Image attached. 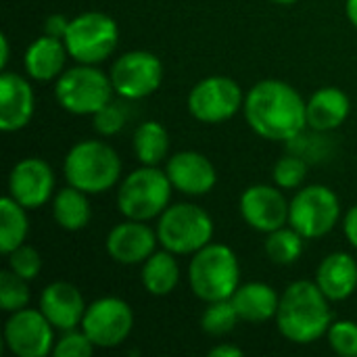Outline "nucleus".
<instances>
[{"label":"nucleus","mask_w":357,"mask_h":357,"mask_svg":"<svg viewBox=\"0 0 357 357\" xmlns=\"http://www.w3.org/2000/svg\"><path fill=\"white\" fill-rule=\"evenodd\" d=\"M172 188L174 186L165 172L157 165H142L119 184L117 207L126 220L149 222L169 207Z\"/></svg>","instance_id":"5"},{"label":"nucleus","mask_w":357,"mask_h":357,"mask_svg":"<svg viewBox=\"0 0 357 357\" xmlns=\"http://www.w3.org/2000/svg\"><path fill=\"white\" fill-rule=\"evenodd\" d=\"M109 77L121 98L140 100L159 90L163 82V63L149 50H132L113 63Z\"/></svg>","instance_id":"11"},{"label":"nucleus","mask_w":357,"mask_h":357,"mask_svg":"<svg viewBox=\"0 0 357 357\" xmlns=\"http://www.w3.org/2000/svg\"><path fill=\"white\" fill-rule=\"evenodd\" d=\"M52 218L67 232H77L86 228L92 218L88 195L71 184L61 188L52 197Z\"/></svg>","instance_id":"24"},{"label":"nucleus","mask_w":357,"mask_h":357,"mask_svg":"<svg viewBox=\"0 0 357 357\" xmlns=\"http://www.w3.org/2000/svg\"><path fill=\"white\" fill-rule=\"evenodd\" d=\"M134 153L142 165H159L169 151V134L159 121H144L134 132Z\"/></svg>","instance_id":"26"},{"label":"nucleus","mask_w":357,"mask_h":357,"mask_svg":"<svg viewBox=\"0 0 357 357\" xmlns=\"http://www.w3.org/2000/svg\"><path fill=\"white\" fill-rule=\"evenodd\" d=\"M67 56L69 52L61 38L42 33L38 40H33L27 46L25 56H23V67L31 79L50 82V79H56L65 71Z\"/></svg>","instance_id":"20"},{"label":"nucleus","mask_w":357,"mask_h":357,"mask_svg":"<svg viewBox=\"0 0 357 357\" xmlns=\"http://www.w3.org/2000/svg\"><path fill=\"white\" fill-rule=\"evenodd\" d=\"M86 307L84 295L71 282H52L40 295V312L54 328L63 333L82 326Z\"/></svg>","instance_id":"19"},{"label":"nucleus","mask_w":357,"mask_h":357,"mask_svg":"<svg viewBox=\"0 0 357 357\" xmlns=\"http://www.w3.org/2000/svg\"><path fill=\"white\" fill-rule=\"evenodd\" d=\"M188 282L195 297L205 303L232 299L241 287V266L236 253L220 243L205 245L190 259Z\"/></svg>","instance_id":"4"},{"label":"nucleus","mask_w":357,"mask_h":357,"mask_svg":"<svg viewBox=\"0 0 357 357\" xmlns=\"http://www.w3.org/2000/svg\"><path fill=\"white\" fill-rule=\"evenodd\" d=\"M142 287L146 293L155 297L169 295L178 282H180V266L176 261V255L167 249L155 251L144 264H142Z\"/></svg>","instance_id":"25"},{"label":"nucleus","mask_w":357,"mask_h":357,"mask_svg":"<svg viewBox=\"0 0 357 357\" xmlns=\"http://www.w3.org/2000/svg\"><path fill=\"white\" fill-rule=\"evenodd\" d=\"M157 230L138 220H126L111 228L107 236V253L123 266L144 264L157 249Z\"/></svg>","instance_id":"16"},{"label":"nucleus","mask_w":357,"mask_h":357,"mask_svg":"<svg viewBox=\"0 0 357 357\" xmlns=\"http://www.w3.org/2000/svg\"><path fill=\"white\" fill-rule=\"evenodd\" d=\"M159 245L174 255H195L213 238V222L205 209L192 203H178L159 215Z\"/></svg>","instance_id":"6"},{"label":"nucleus","mask_w":357,"mask_h":357,"mask_svg":"<svg viewBox=\"0 0 357 357\" xmlns=\"http://www.w3.org/2000/svg\"><path fill=\"white\" fill-rule=\"evenodd\" d=\"M0 46H2V54H0V67L2 69H6V63H8V38L6 36H2L0 38Z\"/></svg>","instance_id":"41"},{"label":"nucleus","mask_w":357,"mask_h":357,"mask_svg":"<svg viewBox=\"0 0 357 357\" xmlns=\"http://www.w3.org/2000/svg\"><path fill=\"white\" fill-rule=\"evenodd\" d=\"M303 241L305 236L301 232H297L293 226L287 228H278L274 232L268 234V241H266V253L268 257L278 264V266H291L295 264L301 253H303Z\"/></svg>","instance_id":"28"},{"label":"nucleus","mask_w":357,"mask_h":357,"mask_svg":"<svg viewBox=\"0 0 357 357\" xmlns=\"http://www.w3.org/2000/svg\"><path fill=\"white\" fill-rule=\"evenodd\" d=\"M343 230H345V236H347L349 245L354 249H357V205L347 211L345 222H343Z\"/></svg>","instance_id":"38"},{"label":"nucleus","mask_w":357,"mask_h":357,"mask_svg":"<svg viewBox=\"0 0 357 357\" xmlns=\"http://www.w3.org/2000/svg\"><path fill=\"white\" fill-rule=\"evenodd\" d=\"M134 328V312L119 297H102L86 307L82 331L100 349L121 345Z\"/></svg>","instance_id":"12"},{"label":"nucleus","mask_w":357,"mask_h":357,"mask_svg":"<svg viewBox=\"0 0 357 357\" xmlns=\"http://www.w3.org/2000/svg\"><path fill=\"white\" fill-rule=\"evenodd\" d=\"M36 109V98L29 82L13 71H2L0 75V128L4 132L23 130Z\"/></svg>","instance_id":"18"},{"label":"nucleus","mask_w":357,"mask_h":357,"mask_svg":"<svg viewBox=\"0 0 357 357\" xmlns=\"http://www.w3.org/2000/svg\"><path fill=\"white\" fill-rule=\"evenodd\" d=\"M54 326L40 310L13 312L4 324V345L17 357H46L54 349Z\"/></svg>","instance_id":"13"},{"label":"nucleus","mask_w":357,"mask_h":357,"mask_svg":"<svg viewBox=\"0 0 357 357\" xmlns=\"http://www.w3.org/2000/svg\"><path fill=\"white\" fill-rule=\"evenodd\" d=\"M54 172L40 157H27L15 163L8 174V195L25 209H38L52 199Z\"/></svg>","instance_id":"15"},{"label":"nucleus","mask_w":357,"mask_h":357,"mask_svg":"<svg viewBox=\"0 0 357 357\" xmlns=\"http://www.w3.org/2000/svg\"><path fill=\"white\" fill-rule=\"evenodd\" d=\"M238 322H241V316H238L232 299L207 303V307L201 316V328L209 337H224V335L232 333Z\"/></svg>","instance_id":"29"},{"label":"nucleus","mask_w":357,"mask_h":357,"mask_svg":"<svg viewBox=\"0 0 357 357\" xmlns=\"http://www.w3.org/2000/svg\"><path fill=\"white\" fill-rule=\"evenodd\" d=\"M345 13H347V19L351 21V25L357 27V0H347L345 2Z\"/></svg>","instance_id":"40"},{"label":"nucleus","mask_w":357,"mask_h":357,"mask_svg":"<svg viewBox=\"0 0 357 357\" xmlns=\"http://www.w3.org/2000/svg\"><path fill=\"white\" fill-rule=\"evenodd\" d=\"M326 337L335 354L343 357H357V322L351 320L333 322Z\"/></svg>","instance_id":"33"},{"label":"nucleus","mask_w":357,"mask_h":357,"mask_svg":"<svg viewBox=\"0 0 357 357\" xmlns=\"http://www.w3.org/2000/svg\"><path fill=\"white\" fill-rule=\"evenodd\" d=\"M67 184L98 195L111 190L121 178V159L113 146L100 140H82L69 149L63 163Z\"/></svg>","instance_id":"3"},{"label":"nucleus","mask_w":357,"mask_h":357,"mask_svg":"<svg viewBox=\"0 0 357 357\" xmlns=\"http://www.w3.org/2000/svg\"><path fill=\"white\" fill-rule=\"evenodd\" d=\"M316 282L331 301H345L357 289V261L349 253H331L316 272Z\"/></svg>","instance_id":"21"},{"label":"nucleus","mask_w":357,"mask_h":357,"mask_svg":"<svg viewBox=\"0 0 357 357\" xmlns=\"http://www.w3.org/2000/svg\"><path fill=\"white\" fill-rule=\"evenodd\" d=\"M349 111L351 100L341 88H320L307 100V128L318 132H333L349 117Z\"/></svg>","instance_id":"22"},{"label":"nucleus","mask_w":357,"mask_h":357,"mask_svg":"<svg viewBox=\"0 0 357 357\" xmlns=\"http://www.w3.org/2000/svg\"><path fill=\"white\" fill-rule=\"evenodd\" d=\"M272 2H276V4H282V6H287V4H295V2H299V0H272Z\"/></svg>","instance_id":"42"},{"label":"nucleus","mask_w":357,"mask_h":357,"mask_svg":"<svg viewBox=\"0 0 357 357\" xmlns=\"http://www.w3.org/2000/svg\"><path fill=\"white\" fill-rule=\"evenodd\" d=\"M113 84L107 73L94 65L77 63L63 71L54 84L56 102L73 115H94L113 100Z\"/></svg>","instance_id":"7"},{"label":"nucleus","mask_w":357,"mask_h":357,"mask_svg":"<svg viewBox=\"0 0 357 357\" xmlns=\"http://www.w3.org/2000/svg\"><path fill=\"white\" fill-rule=\"evenodd\" d=\"M63 42L73 61L96 65L115 52L119 44V27L115 19L105 13H82L69 21Z\"/></svg>","instance_id":"8"},{"label":"nucleus","mask_w":357,"mask_h":357,"mask_svg":"<svg viewBox=\"0 0 357 357\" xmlns=\"http://www.w3.org/2000/svg\"><path fill=\"white\" fill-rule=\"evenodd\" d=\"M27 215L25 207L17 203L10 195L0 201V251L8 255L21 247L27 238Z\"/></svg>","instance_id":"27"},{"label":"nucleus","mask_w":357,"mask_h":357,"mask_svg":"<svg viewBox=\"0 0 357 357\" xmlns=\"http://www.w3.org/2000/svg\"><path fill=\"white\" fill-rule=\"evenodd\" d=\"M307 102L287 82L261 79L245 96V117L249 128L268 140L289 142L307 128Z\"/></svg>","instance_id":"1"},{"label":"nucleus","mask_w":357,"mask_h":357,"mask_svg":"<svg viewBox=\"0 0 357 357\" xmlns=\"http://www.w3.org/2000/svg\"><path fill=\"white\" fill-rule=\"evenodd\" d=\"M241 215L257 232L270 234L289 224L291 203L282 188L268 184H253L241 195Z\"/></svg>","instance_id":"14"},{"label":"nucleus","mask_w":357,"mask_h":357,"mask_svg":"<svg viewBox=\"0 0 357 357\" xmlns=\"http://www.w3.org/2000/svg\"><path fill=\"white\" fill-rule=\"evenodd\" d=\"M92 117H94V119H92L94 130H96L98 134H102V136H113V134L121 132L123 126H126V121H128V113H126L123 105L113 102V100H111L109 105H105V107H102L98 113H94Z\"/></svg>","instance_id":"36"},{"label":"nucleus","mask_w":357,"mask_h":357,"mask_svg":"<svg viewBox=\"0 0 357 357\" xmlns=\"http://www.w3.org/2000/svg\"><path fill=\"white\" fill-rule=\"evenodd\" d=\"M29 280L17 276L13 270H2L0 272V305L4 312L13 314L19 310H25L29 305Z\"/></svg>","instance_id":"30"},{"label":"nucleus","mask_w":357,"mask_h":357,"mask_svg":"<svg viewBox=\"0 0 357 357\" xmlns=\"http://www.w3.org/2000/svg\"><path fill=\"white\" fill-rule=\"evenodd\" d=\"M324 134L326 132H318V130H312L307 134L303 130L295 138H291L287 144H289V149H291L293 155H299L305 161H316V159L328 155V142H326L328 138Z\"/></svg>","instance_id":"32"},{"label":"nucleus","mask_w":357,"mask_h":357,"mask_svg":"<svg viewBox=\"0 0 357 357\" xmlns=\"http://www.w3.org/2000/svg\"><path fill=\"white\" fill-rule=\"evenodd\" d=\"M232 303L241 320L251 324H261L276 318L280 297L266 282H247L236 289V293L232 295Z\"/></svg>","instance_id":"23"},{"label":"nucleus","mask_w":357,"mask_h":357,"mask_svg":"<svg viewBox=\"0 0 357 357\" xmlns=\"http://www.w3.org/2000/svg\"><path fill=\"white\" fill-rule=\"evenodd\" d=\"M96 345L90 341V337L82 331H65V335L56 341L52 354L56 357H90L94 354Z\"/></svg>","instance_id":"35"},{"label":"nucleus","mask_w":357,"mask_h":357,"mask_svg":"<svg viewBox=\"0 0 357 357\" xmlns=\"http://www.w3.org/2000/svg\"><path fill=\"white\" fill-rule=\"evenodd\" d=\"M333 324L331 299L318 282L297 280L280 297L276 312L278 333L297 345H310L324 337Z\"/></svg>","instance_id":"2"},{"label":"nucleus","mask_w":357,"mask_h":357,"mask_svg":"<svg viewBox=\"0 0 357 357\" xmlns=\"http://www.w3.org/2000/svg\"><path fill=\"white\" fill-rule=\"evenodd\" d=\"M6 257H8V270H13L17 276L25 278V280H36L40 276L42 257H40V253L33 247L23 243L21 247L10 251Z\"/></svg>","instance_id":"34"},{"label":"nucleus","mask_w":357,"mask_h":357,"mask_svg":"<svg viewBox=\"0 0 357 357\" xmlns=\"http://www.w3.org/2000/svg\"><path fill=\"white\" fill-rule=\"evenodd\" d=\"M165 174L176 190L190 197H203L218 184V172L213 163L197 151H180L169 157Z\"/></svg>","instance_id":"17"},{"label":"nucleus","mask_w":357,"mask_h":357,"mask_svg":"<svg viewBox=\"0 0 357 357\" xmlns=\"http://www.w3.org/2000/svg\"><path fill=\"white\" fill-rule=\"evenodd\" d=\"M69 21H71V19H67L65 15H59V13H56V15H50V17H46V21H44V33L63 40L65 33H67Z\"/></svg>","instance_id":"37"},{"label":"nucleus","mask_w":357,"mask_h":357,"mask_svg":"<svg viewBox=\"0 0 357 357\" xmlns=\"http://www.w3.org/2000/svg\"><path fill=\"white\" fill-rule=\"evenodd\" d=\"M307 176V161L301 159L299 155H284L276 161L272 178L278 188L282 190H295L303 184Z\"/></svg>","instance_id":"31"},{"label":"nucleus","mask_w":357,"mask_h":357,"mask_svg":"<svg viewBox=\"0 0 357 357\" xmlns=\"http://www.w3.org/2000/svg\"><path fill=\"white\" fill-rule=\"evenodd\" d=\"M209 356L211 357H241L243 356V349H238L236 345H228V343H224V345H218V347H213V349L209 351Z\"/></svg>","instance_id":"39"},{"label":"nucleus","mask_w":357,"mask_h":357,"mask_svg":"<svg viewBox=\"0 0 357 357\" xmlns=\"http://www.w3.org/2000/svg\"><path fill=\"white\" fill-rule=\"evenodd\" d=\"M339 215L341 203L335 190L324 184H314L293 197L289 224L305 238H322L337 226Z\"/></svg>","instance_id":"9"},{"label":"nucleus","mask_w":357,"mask_h":357,"mask_svg":"<svg viewBox=\"0 0 357 357\" xmlns=\"http://www.w3.org/2000/svg\"><path fill=\"white\" fill-rule=\"evenodd\" d=\"M245 105L241 86L226 75H209L192 86L188 111L201 123H222L232 119Z\"/></svg>","instance_id":"10"}]
</instances>
